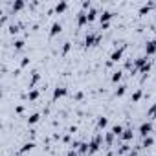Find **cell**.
<instances>
[{
    "label": "cell",
    "instance_id": "obj_1",
    "mask_svg": "<svg viewBox=\"0 0 156 156\" xmlns=\"http://www.w3.org/2000/svg\"><path fill=\"white\" fill-rule=\"evenodd\" d=\"M101 141H103V136L101 134H96L90 140V143H88V154H96L99 151V147H101Z\"/></svg>",
    "mask_w": 156,
    "mask_h": 156
},
{
    "label": "cell",
    "instance_id": "obj_2",
    "mask_svg": "<svg viewBox=\"0 0 156 156\" xmlns=\"http://www.w3.org/2000/svg\"><path fill=\"white\" fill-rule=\"evenodd\" d=\"M99 41H101V35L88 33V35H87V39H85V46H87V48H90V46H96V44H99Z\"/></svg>",
    "mask_w": 156,
    "mask_h": 156
},
{
    "label": "cell",
    "instance_id": "obj_3",
    "mask_svg": "<svg viewBox=\"0 0 156 156\" xmlns=\"http://www.w3.org/2000/svg\"><path fill=\"white\" fill-rule=\"evenodd\" d=\"M138 130H140V134H141L143 138H147V136H151V132H152V123H151V121H143Z\"/></svg>",
    "mask_w": 156,
    "mask_h": 156
},
{
    "label": "cell",
    "instance_id": "obj_4",
    "mask_svg": "<svg viewBox=\"0 0 156 156\" xmlns=\"http://www.w3.org/2000/svg\"><path fill=\"white\" fill-rule=\"evenodd\" d=\"M125 48H127V46H119V48H116V50L112 51V55H110V61H112V62L121 61V57H123V53H125Z\"/></svg>",
    "mask_w": 156,
    "mask_h": 156
},
{
    "label": "cell",
    "instance_id": "obj_5",
    "mask_svg": "<svg viewBox=\"0 0 156 156\" xmlns=\"http://www.w3.org/2000/svg\"><path fill=\"white\" fill-rule=\"evenodd\" d=\"M149 61H147V55H143V57H138L136 61H134V72H140L145 64H147Z\"/></svg>",
    "mask_w": 156,
    "mask_h": 156
},
{
    "label": "cell",
    "instance_id": "obj_6",
    "mask_svg": "<svg viewBox=\"0 0 156 156\" xmlns=\"http://www.w3.org/2000/svg\"><path fill=\"white\" fill-rule=\"evenodd\" d=\"M154 53H156V39H152L145 44V55H154Z\"/></svg>",
    "mask_w": 156,
    "mask_h": 156
},
{
    "label": "cell",
    "instance_id": "obj_7",
    "mask_svg": "<svg viewBox=\"0 0 156 156\" xmlns=\"http://www.w3.org/2000/svg\"><path fill=\"white\" fill-rule=\"evenodd\" d=\"M68 94V90L64 88V87H57L55 90H53V101H57V99H61V98H64Z\"/></svg>",
    "mask_w": 156,
    "mask_h": 156
},
{
    "label": "cell",
    "instance_id": "obj_8",
    "mask_svg": "<svg viewBox=\"0 0 156 156\" xmlns=\"http://www.w3.org/2000/svg\"><path fill=\"white\" fill-rule=\"evenodd\" d=\"M61 30H62L61 22H53V24H51V30H50V37H55V35H59V33H61Z\"/></svg>",
    "mask_w": 156,
    "mask_h": 156
},
{
    "label": "cell",
    "instance_id": "obj_9",
    "mask_svg": "<svg viewBox=\"0 0 156 156\" xmlns=\"http://www.w3.org/2000/svg\"><path fill=\"white\" fill-rule=\"evenodd\" d=\"M77 24H79L81 28L88 24V17H87V13H85V11H81L79 15H77Z\"/></svg>",
    "mask_w": 156,
    "mask_h": 156
},
{
    "label": "cell",
    "instance_id": "obj_10",
    "mask_svg": "<svg viewBox=\"0 0 156 156\" xmlns=\"http://www.w3.org/2000/svg\"><path fill=\"white\" fill-rule=\"evenodd\" d=\"M112 17H114V15H112L110 11H103V13L99 15V20H101V24H108Z\"/></svg>",
    "mask_w": 156,
    "mask_h": 156
},
{
    "label": "cell",
    "instance_id": "obj_11",
    "mask_svg": "<svg viewBox=\"0 0 156 156\" xmlns=\"http://www.w3.org/2000/svg\"><path fill=\"white\" fill-rule=\"evenodd\" d=\"M33 147H35V143H33V141H28V143H24V145H22V149H20V154H26V152H30Z\"/></svg>",
    "mask_w": 156,
    "mask_h": 156
},
{
    "label": "cell",
    "instance_id": "obj_12",
    "mask_svg": "<svg viewBox=\"0 0 156 156\" xmlns=\"http://www.w3.org/2000/svg\"><path fill=\"white\" fill-rule=\"evenodd\" d=\"M66 8H68V4H66V2H59V4L55 6V13H59V15H61V13H64V11H66Z\"/></svg>",
    "mask_w": 156,
    "mask_h": 156
},
{
    "label": "cell",
    "instance_id": "obj_13",
    "mask_svg": "<svg viewBox=\"0 0 156 156\" xmlns=\"http://www.w3.org/2000/svg\"><path fill=\"white\" fill-rule=\"evenodd\" d=\"M121 140H123V141L132 140V129H125V130H123V134H121Z\"/></svg>",
    "mask_w": 156,
    "mask_h": 156
},
{
    "label": "cell",
    "instance_id": "obj_14",
    "mask_svg": "<svg viewBox=\"0 0 156 156\" xmlns=\"http://www.w3.org/2000/svg\"><path fill=\"white\" fill-rule=\"evenodd\" d=\"M152 143H154L152 136H147V138H143V143H141V147H143V149H149V147H152Z\"/></svg>",
    "mask_w": 156,
    "mask_h": 156
},
{
    "label": "cell",
    "instance_id": "obj_15",
    "mask_svg": "<svg viewBox=\"0 0 156 156\" xmlns=\"http://www.w3.org/2000/svg\"><path fill=\"white\" fill-rule=\"evenodd\" d=\"M147 118L156 119V103H152V105H151V108L147 110Z\"/></svg>",
    "mask_w": 156,
    "mask_h": 156
},
{
    "label": "cell",
    "instance_id": "obj_16",
    "mask_svg": "<svg viewBox=\"0 0 156 156\" xmlns=\"http://www.w3.org/2000/svg\"><path fill=\"white\" fill-rule=\"evenodd\" d=\"M39 119H41V114H37V112H35V114H31V116L28 118V125H35Z\"/></svg>",
    "mask_w": 156,
    "mask_h": 156
},
{
    "label": "cell",
    "instance_id": "obj_17",
    "mask_svg": "<svg viewBox=\"0 0 156 156\" xmlns=\"http://www.w3.org/2000/svg\"><path fill=\"white\" fill-rule=\"evenodd\" d=\"M123 130H125V129H123V127H121V125H114V127H112V130H110V132H112V134H114V136H121V134H123Z\"/></svg>",
    "mask_w": 156,
    "mask_h": 156
},
{
    "label": "cell",
    "instance_id": "obj_18",
    "mask_svg": "<svg viewBox=\"0 0 156 156\" xmlns=\"http://www.w3.org/2000/svg\"><path fill=\"white\" fill-rule=\"evenodd\" d=\"M41 79V75H39V72H33V75H31V81H30V88H33L35 85H37V81Z\"/></svg>",
    "mask_w": 156,
    "mask_h": 156
},
{
    "label": "cell",
    "instance_id": "obj_19",
    "mask_svg": "<svg viewBox=\"0 0 156 156\" xmlns=\"http://www.w3.org/2000/svg\"><path fill=\"white\" fill-rule=\"evenodd\" d=\"M129 152H130V147H129L127 143H123V145L119 147V151H118V154H119V156H123V154H129Z\"/></svg>",
    "mask_w": 156,
    "mask_h": 156
},
{
    "label": "cell",
    "instance_id": "obj_20",
    "mask_svg": "<svg viewBox=\"0 0 156 156\" xmlns=\"http://www.w3.org/2000/svg\"><path fill=\"white\" fill-rule=\"evenodd\" d=\"M125 92H127V87H125V85H119V87L116 88V96H118V98H121Z\"/></svg>",
    "mask_w": 156,
    "mask_h": 156
},
{
    "label": "cell",
    "instance_id": "obj_21",
    "mask_svg": "<svg viewBox=\"0 0 156 156\" xmlns=\"http://www.w3.org/2000/svg\"><path fill=\"white\" fill-rule=\"evenodd\" d=\"M141 96H143V92H141V90H136V92L132 94V103H138V101L141 99Z\"/></svg>",
    "mask_w": 156,
    "mask_h": 156
},
{
    "label": "cell",
    "instance_id": "obj_22",
    "mask_svg": "<svg viewBox=\"0 0 156 156\" xmlns=\"http://www.w3.org/2000/svg\"><path fill=\"white\" fill-rule=\"evenodd\" d=\"M107 125H108V119L107 118H99L98 119V129H105Z\"/></svg>",
    "mask_w": 156,
    "mask_h": 156
},
{
    "label": "cell",
    "instance_id": "obj_23",
    "mask_svg": "<svg viewBox=\"0 0 156 156\" xmlns=\"http://www.w3.org/2000/svg\"><path fill=\"white\" fill-rule=\"evenodd\" d=\"M121 77H123L121 72H114V73H112V83H119V81H121Z\"/></svg>",
    "mask_w": 156,
    "mask_h": 156
},
{
    "label": "cell",
    "instance_id": "obj_24",
    "mask_svg": "<svg viewBox=\"0 0 156 156\" xmlns=\"http://www.w3.org/2000/svg\"><path fill=\"white\" fill-rule=\"evenodd\" d=\"M77 151H79V154H88V143H81Z\"/></svg>",
    "mask_w": 156,
    "mask_h": 156
},
{
    "label": "cell",
    "instance_id": "obj_25",
    "mask_svg": "<svg viewBox=\"0 0 156 156\" xmlns=\"http://www.w3.org/2000/svg\"><path fill=\"white\" fill-rule=\"evenodd\" d=\"M152 6H154V4H145V6H141V8H140V15H145V13H149V9H151Z\"/></svg>",
    "mask_w": 156,
    "mask_h": 156
},
{
    "label": "cell",
    "instance_id": "obj_26",
    "mask_svg": "<svg viewBox=\"0 0 156 156\" xmlns=\"http://www.w3.org/2000/svg\"><path fill=\"white\" fill-rule=\"evenodd\" d=\"M96 15H98V11L92 8V9H88V13H87V17H88V22H92L94 19H96Z\"/></svg>",
    "mask_w": 156,
    "mask_h": 156
},
{
    "label": "cell",
    "instance_id": "obj_27",
    "mask_svg": "<svg viewBox=\"0 0 156 156\" xmlns=\"http://www.w3.org/2000/svg\"><path fill=\"white\" fill-rule=\"evenodd\" d=\"M24 8V2H22V0H17V2L13 4V11H20Z\"/></svg>",
    "mask_w": 156,
    "mask_h": 156
},
{
    "label": "cell",
    "instance_id": "obj_28",
    "mask_svg": "<svg viewBox=\"0 0 156 156\" xmlns=\"http://www.w3.org/2000/svg\"><path fill=\"white\" fill-rule=\"evenodd\" d=\"M13 46H15V50H22V48H24V41H22V39H17V41L13 42Z\"/></svg>",
    "mask_w": 156,
    "mask_h": 156
},
{
    "label": "cell",
    "instance_id": "obj_29",
    "mask_svg": "<svg viewBox=\"0 0 156 156\" xmlns=\"http://www.w3.org/2000/svg\"><path fill=\"white\" fill-rule=\"evenodd\" d=\"M28 98H30V101H35V99L39 98V90H30V94H28Z\"/></svg>",
    "mask_w": 156,
    "mask_h": 156
},
{
    "label": "cell",
    "instance_id": "obj_30",
    "mask_svg": "<svg viewBox=\"0 0 156 156\" xmlns=\"http://www.w3.org/2000/svg\"><path fill=\"white\" fill-rule=\"evenodd\" d=\"M70 48H72V44H70V42H64V46H62V55H66V53L70 51Z\"/></svg>",
    "mask_w": 156,
    "mask_h": 156
},
{
    "label": "cell",
    "instance_id": "obj_31",
    "mask_svg": "<svg viewBox=\"0 0 156 156\" xmlns=\"http://www.w3.org/2000/svg\"><path fill=\"white\" fill-rule=\"evenodd\" d=\"M28 64H30V57H24V59L20 61V68H26Z\"/></svg>",
    "mask_w": 156,
    "mask_h": 156
},
{
    "label": "cell",
    "instance_id": "obj_32",
    "mask_svg": "<svg viewBox=\"0 0 156 156\" xmlns=\"http://www.w3.org/2000/svg\"><path fill=\"white\" fill-rule=\"evenodd\" d=\"M112 141H114V134L112 132H107V143L112 145Z\"/></svg>",
    "mask_w": 156,
    "mask_h": 156
},
{
    "label": "cell",
    "instance_id": "obj_33",
    "mask_svg": "<svg viewBox=\"0 0 156 156\" xmlns=\"http://www.w3.org/2000/svg\"><path fill=\"white\" fill-rule=\"evenodd\" d=\"M149 70H151V62H147V64H145L140 72H141V73H149Z\"/></svg>",
    "mask_w": 156,
    "mask_h": 156
},
{
    "label": "cell",
    "instance_id": "obj_34",
    "mask_svg": "<svg viewBox=\"0 0 156 156\" xmlns=\"http://www.w3.org/2000/svg\"><path fill=\"white\" fill-rule=\"evenodd\" d=\"M66 156H79V152H75V151H73V149H72V151H70V152H68V154H66Z\"/></svg>",
    "mask_w": 156,
    "mask_h": 156
},
{
    "label": "cell",
    "instance_id": "obj_35",
    "mask_svg": "<svg viewBox=\"0 0 156 156\" xmlns=\"http://www.w3.org/2000/svg\"><path fill=\"white\" fill-rule=\"evenodd\" d=\"M9 31H11V33H13V35H15V33H17V31H19V26H11V30H9Z\"/></svg>",
    "mask_w": 156,
    "mask_h": 156
},
{
    "label": "cell",
    "instance_id": "obj_36",
    "mask_svg": "<svg viewBox=\"0 0 156 156\" xmlns=\"http://www.w3.org/2000/svg\"><path fill=\"white\" fill-rule=\"evenodd\" d=\"M75 99L81 101V99H83V92H77V94H75Z\"/></svg>",
    "mask_w": 156,
    "mask_h": 156
},
{
    "label": "cell",
    "instance_id": "obj_37",
    "mask_svg": "<svg viewBox=\"0 0 156 156\" xmlns=\"http://www.w3.org/2000/svg\"><path fill=\"white\" fill-rule=\"evenodd\" d=\"M125 156H136V151H130L129 154H125Z\"/></svg>",
    "mask_w": 156,
    "mask_h": 156
}]
</instances>
